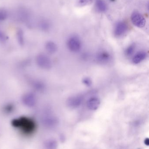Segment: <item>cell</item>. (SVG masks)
<instances>
[{
	"mask_svg": "<svg viewBox=\"0 0 149 149\" xmlns=\"http://www.w3.org/2000/svg\"><path fill=\"white\" fill-rule=\"evenodd\" d=\"M67 46L68 49L71 52L77 53L81 49V41L78 36H72L68 39Z\"/></svg>",
	"mask_w": 149,
	"mask_h": 149,
	"instance_id": "6da1fadb",
	"label": "cell"
},
{
	"mask_svg": "<svg viewBox=\"0 0 149 149\" xmlns=\"http://www.w3.org/2000/svg\"><path fill=\"white\" fill-rule=\"evenodd\" d=\"M14 125L15 126L21 127L25 131L28 132L33 131L35 126L32 121L25 118L15 120L14 122Z\"/></svg>",
	"mask_w": 149,
	"mask_h": 149,
	"instance_id": "7a4b0ae2",
	"label": "cell"
},
{
	"mask_svg": "<svg viewBox=\"0 0 149 149\" xmlns=\"http://www.w3.org/2000/svg\"><path fill=\"white\" fill-rule=\"evenodd\" d=\"M128 30V26L124 21L118 22L114 27V35L116 37H121L124 35Z\"/></svg>",
	"mask_w": 149,
	"mask_h": 149,
	"instance_id": "3957f363",
	"label": "cell"
},
{
	"mask_svg": "<svg viewBox=\"0 0 149 149\" xmlns=\"http://www.w3.org/2000/svg\"><path fill=\"white\" fill-rule=\"evenodd\" d=\"M131 20L134 26L138 28H143L145 25L146 20L140 13L135 12L132 14Z\"/></svg>",
	"mask_w": 149,
	"mask_h": 149,
	"instance_id": "277c9868",
	"label": "cell"
},
{
	"mask_svg": "<svg viewBox=\"0 0 149 149\" xmlns=\"http://www.w3.org/2000/svg\"><path fill=\"white\" fill-rule=\"evenodd\" d=\"M83 99V97L81 95H76L70 97L67 99V105L72 109L78 108L82 103Z\"/></svg>",
	"mask_w": 149,
	"mask_h": 149,
	"instance_id": "5b68a950",
	"label": "cell"
},
{
	"mask_svg": "<svg viewBox=\"0 0 149 149\" xmlns=\"http://www.w3.org/2000/svg\"><path fill=\"white\" fill-rule=\"evenodd\" d=\"M97 60L100 63H106L109 62L111 59V56L109 53L107 51H102L97 55Z\"/></svg>",
	"mask_w": 149,
	"mask_h": 149,
	"instance_id": "8992f818",
	"label": "cell"
},
{
	"mask_svg": "<svg viewBox=\"0 0 149 149\" xmlns=\"http://www.w3.org/2000/svg\"><path fill=\"white\" fill-rule=\"evenodd\" d=\"M100 100L96 97H91L87 102V106L91 110H96L100 105Z\"/></svg>",
	"mask_w": 149,
	"mask_h": 149,
	"instance_id": "52a82bcc",
	"label": "cell"
},
{
	"mask_svg": "<svg viewBox=\"0 0 149 149\" xmlns=\"http://www.w3.org/2000/svg\"><path fill=\"white\" fill-rule=\"evenodd\" d=\"M147 56V54L145 51H141L138 52L133 56L132 62L135 64H139L145 60Z\"/></svg>",
	"mask_w": 149,
	"mask_h": 149,
	"instance_id": "ba28073f",
	"label": "cell"
},
{
	"mask_svg": "<svg viewBox=\"0 0 149 149\" xmlns=\"http://www.w3.org/2000/svg\"><path fill=\"white\" fill-rule=\"evenodd\" d=\"M38 62L41 65L46 68H50L51 66V61L48 57L44 54L39 55L37 58Z\"/></svg>",
	"mask_w": 149,
	"mask_h": 149,
	"instance_id": "9c48e42d",
	"label": "cell"
},
{
	"mask_svg": "<svg viewBox=\"0 0 149 149\" xmlns=\"http://www.w3.org/2000/svg\"><path fill=\"white\" fill-rule=\"evenodd\" d=\"M95 7L99 13H105L107 10V6L104 0H96Z\"/></svg>",
	"mask_w": 149,
	"mask_h": 149,
	"instance_id": "30bf717a",
	"label": "cell"
},
{
	"mask_svg": "<svg viewBox=\"0 0 149 149\" xmlns=\"http://www.w3.org/2000/svg\"><path fill=\"white\" fill-rule=\"evenodd\" d=\"M45 47L47 51L50 54H54L56 52L57 49L56 44L54 42L51 41L47 42L46 43Z\"/></svg>",
	"mask_w": 149,
	"mask_h": 149,
	"instance_id": "8fae6325",
	"label": "cell"
},
{
	"mask_svg": "<svg viewBox=\"0 0 149 149\" xmlns=\"http://www.w3.org/2000/svg\"><path fill=\"white\" fill-rule=\"evenodd\" d=\"M39 26L43 31H47L50 28L51 25L48 21L46 19H42L40 22Z\"/></svg>",
	"mask_w": 149,
	"mask_h": 149,
	"instance_id": "7c38bea8",
	"label": "cell"
},
{
	"mask_svg": "<svg viewBox=\"0 0 149 149\" xmlns=\"http://www.w3.org/2000/svg\"><path fill=\"white\" fill-rule=\"evenodd\" d=\"M136 49V44L132 43L127 47L125 50V54L127 56H130L132 55Z\"/></svg>",
	"mask_w": 149,
	"mask_h": 149,
	"instance_id": "4fadbf2b",
	"label": "cell"
},
{
	"mask_svg": "<svg viewBox=\"0 0 149 149\" xmlns=\"http://www.w3.org/2000/svg\"><path fill=\"white\" fill-rule=\"evenodd\" d=\"M17 38L19 43L21 45H23L24 43V33L22 29H19L17 32Z\"/></svg>",
	"mask_w": 149,
	"mask_h": 149,
	"instance_id": "5bb4252c",
	"label": "cell"
},
{
	"mask_svg": "<svg viewBox=\"0 0 149 149\" xmlns=\"http://www.w3.org/2000/svg\"><path fill=\"white\" fill-rule=\"evenodd\" d=\"M8 16L7 11L4 9H0V21L5 20Z\"/></svg>",
	"mask_w": 149,
	"mask_h": 149,
	"instance_id": "9a60e30c",
	"label": "cell"
},
{
	"mask_svg": "<svg viewBox=\"0 0 149 149\" xmlns=\"http://www.w3.org/2000/svg\"><path fill=\"white\" fill-rule=\"evenodd\" d=\"M93 2V0H79L78 4L80 6H84L90 5Z\"/></svg>",
	"mask_w": 149,
	"mask_h": 149,
	"instance_id": "2e32d148",
	"label": "cell"
},
{
	"mask_svg": "<svg viewBox=\"0 0 149 149\" xmlns=\"http://www.w3.org/2000/svg\"><path fill=\"white\" fill-rule=\"evenodd\" d=\"M82 82L84 85L88 87H90L92 85V82L91 78L89 77H84L83 79Z\"/></svg>",
	"mask_w": 149,
	"mask_h": 149,
	"instance_id": "e0dca14e",
	"label": "cell"
},
{
	"mask_svg": "<svg viewBox=\"0 0 149 149\" xmlns=\"http://www.w3.org/2000/svg\"><path fill=\"white\" fill-rule=\"evenodd\" d=\"M7 40V36L0 29V41L5 42Z\"/></svg>",
	"mask_w": 149,
	"mask_h": 149,
	"instance_id": "ac0fdd59",
	"label": "cell"
},
{
	"mask_svg": "<svg viewBox=\"0 0 149 149\" xmlns=\"http://www.w3.org/2000/svg\"><path fill=\"white\" fill-rule=\"evenodd\" d=\"M144 144L148 146L149 145V138H146L145 139L144 141Z\"/></svg>",
	"mask_w": 149,
	"mask_h": 149,
	"instance_id": "d6986e66",
	"label": "cell"
},
{
	"mask_svg": "<svg viewBox=\"0 0 149 149\" xmlns=\"http://www.w3.org/2000/svg\"><path fill=\"white\" fill-rule=\"evenodd\" d=\"M110 1H112V2H114V1H115V0H110Z\"/></svg>",
	"mask_w": 149,
	"mask_h": 149,
	"instance_id": "ffe728a7",
	"label": "cell"
}]
</instances>
